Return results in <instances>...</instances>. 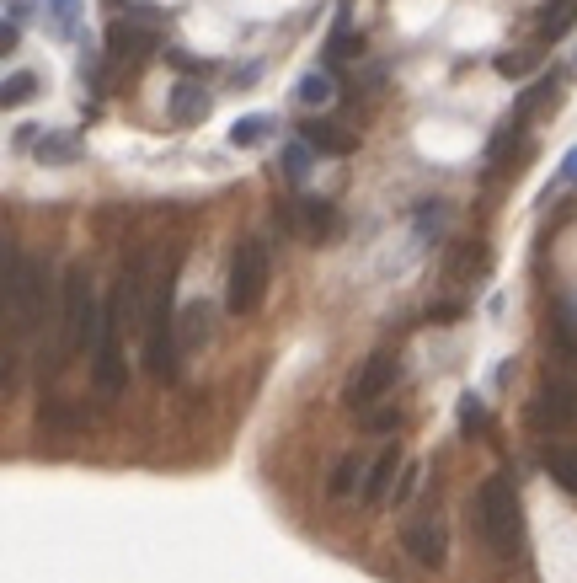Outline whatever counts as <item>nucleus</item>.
<instances>
[{
	"label": "nucleus",
	"mask_w": 577,
	"mask_h": 583,
	"mask_svg": "<svg viewBox=\"0 0 577 583\" xmlns=\"http://www.w3.org/2000/svg\"><path fill=\"white\" fill-rule=\"evenodd\" d=\"M150 257L145 252H129L123 257V268H118V284H113V295H107V305L118 311L123 327H145V311H150Z\"/></svg>",
	"instance_id": "obj_9"
},
{
	"label": "nucleus",
	"mask_w": 577,
	"mask_h": 583,
	"mask_svg": "<svg viewBox=\"0 0 577 583\" xmlns=\"http://www.w3.org/2000/svg\"><path fill=\"white\" fill-rule=\"evenodd\" d=\"M150 49H155V33L145 22L118 17L113 27H107V59H113V65H134V59H145Z\"/></svg>",
	"instance_id": "obj_12"
},
{
	"label": "nucleus",
	"mask_w": 577,
	"mask_h": 583,
	"mask_svg": "<svg viewBox=\"0 0 577 583\" xmlns=\"http://www.w3.org/2000/svg\"><path fill=\"white\" fill-rule=\"evenodd\" d=\"M257 75H262V65H246V70H236V91H241V86H252Z\"/></svg>",
	"instance_id": "obj_35"
},
{
	"label": "nucleus",
	"mask_w": 577,
	"mask_h": 583,
	"mask_svg": "<svg viewBox=\"0 0 577 583\" xmlns=\"http://www.w3.org/2000/svg\"><path fill=\"white\" fill-rule=\"evenodd\" d=\"M43 22H49V33L54 38H81V17H86V0H43Z\"/></svg>",
	"instance_id": "obj_19"
},
{
	"label": "nucleus",
	"mask_w": 577,
	"mask_h": 583,
	"mask_svg": "<svg viewBox=\"0 0 577 583\" xmlns=\"http://www.w3.org/2000/svg\"><path fill=\"white\" fill-rule=\"evenodd\" d=\"M177 268L182 257L171 252L161 263V279H155V295H150V311H145V370L155 380H177L182 375V343H177Z\"/></svg>",
	"instance_id": "obj_1"
},
{
	"label": "nucleus",
	"mask_w": 577,
	"mask_h": 583,
	"mask_svg": "<svg viewBox=\"0 0 577 583\" xmlns=\"http://www.w3.org/2000/svg\"><path fill=\"white\" fill-rule=\"evenodd\" d=\"M369 460L374 455H342L337 460V466H332V482H326V493H332V498H358V493H364V477H369Z\"/></svg>",
	"instance_id": "obj_16"
},
{
	"label": "nucleus",
	"mask_w": 577,
	"mask_h": 583,
	"mask_svg": "<svg viewBox=\"0 0 577 583\" xmlns=\"http://www.w3.org/2000/svg\"><path fill=\"white\" fill-rule=\"evenodd\" d=\"M209 107H214V97L198 81H177V86H171V124L198 129L209 118Z\"/></svg>",
	"instance_id": "obj_15"
},
{
	"label": "nucleus",
	"mask_w": 577,
	"mask_h": 583,
	"mask_svg": "<svg viewBox=\"0 0 577 583\" xmlns=\"http://www.w3.org/2000/svg\"><path fill=\"white\" fill-rule=\"evenodd\" d=\"M273 134V113H246V118H236L230 124V145L236 150H252V145H262Z\"/></svg>",
	"instance_id": "obj_20"
},
{
	"label": "nucleus",
	"mask_w": 577,
	"mask_h": 583,
	"mask_svg": "<svg viewBox=\"0 0 577 583\" xmlns=\"http://www.w3.org/2000/svg\"><path fill=\"white\" fill-rule=\"evenodd\" d=\"M460 428H465V439H476L481 428H487V412H481L476 396H465V402H460Z\"/></svg>",
	"instance_id": "obj_30"
},
{
	"label": "nucleus",
	"mask_w": 577,
	"mask_h": 583,
	"mask_svg": "<svg viewBox=\"0 0 577 583\" xmlns=\"http://www.w3.org/2000/svg\"><path fill=\"white\" fill-rule=\"evenodd\" d=\"M401 471H407V455H401V444H380L369 460V477H364V493H358V503H369V509H385V503L396 498V482Z\"/></svg>",
	"instance_id": "obj_10"
},
{
	"label": "nucleus",
	"mask_w": 577,
	"mask_h": 583,
	"mask_svg": "<svg viewBox=\"0 0 577 583\" xmlns=\"http://www.w3.org/2000/svg\"><path fill=\"white\" fill-rule=\"evenodd\" d=\"M572 22H577V0H551V6L540 11V22H535V43L545 49V43H561L572 33Z\"/></svg>",
	"instance_id": "obj_18"
},
{
	"label": "nucleus",
	"mask_w": 577,
	"mask_h": 583,
	"mask_svg": "<svg viewBox=\"0 0 577 583\" xmlns=\"http://www.w3.org/2000/svg\"><path fill=\"white\" fill-rule=\"evenodd\" d=\"M449 273H460L465 284H476L481 273H487V247H481V241H465V247L449 257Z\"/></svg>",
	"instance_id": "obj_24"
},
{
	"label": "nucleus",
	"mask_w": 577,
	"mask_h": 583,
	"mask_svg": "<svg viewBox=\"0 0 577 583\" xmlns=\"http://www.w3.org/2000/svg\"><path fill=\"white\" fill-rule=\"evenodd\" d=\"M102 316H107V300H97L91 273L70 268L65 289H59V348L91 359V348H97V337H102Z\"/></svg>",
	"instance_id": "obj_3"
},
{
	"label": "nucleus",
	"mask_w": 577,
	"mask_h": 583,
	"mask_svg": "<svg viewBox=\"0 0 577 583\" xmlns=\"http://www.w3.org/2000/svg\"><path fill=\"white\" fill-rule=\"evenodd\" d=\"M294 230H300L305 241H332L337 236V204L332 198H316V193H300L294 198Z\"/></svg>",
	"instance_id": "obj_11"
},
{
	"label": "nucleus",
	"mask_w": 577,
	"mask_h": 583,
	"mask_svg": "<svg viewBox=\"0 0 577 583\" xmlns=\"http://www.w3.org/2000/svg\"><path fill=\"white\" fill-rule=\"evenodd\" d=\"M209 337H214V311H209V300H182V311H177V343H182V354L204 348Z\"/></svg>",
	"instance_id": "obj_14"
},
{
	"label": "nucleus",
	"mask_w": 577,
	"mask_h": 583,
	"mask_svg": "<svg viewBox=\"0 0 577 583\" xmlns=\"http://www.w3.org/2000/svg\"><path fill=\"white\" fill-rule=\"evenodd\" d=\"M556 177H561V182H577V150H567V161H561Z\"/></svg>",
	"instance_id": "obj_34"
},
{
	"label": "nucleus",
	"mask_w": 577,
	"mask_h": 583,
	"mask_svg": "<svg viewBox=\"0 0 577 583\" xmlns=\"http://www.w3.org/2000/svg\"><path fill=\"white\" fill-rule=\"evenodd\" d=\"M123 321L118 311L107 305V316H102V337H97V348H91V391L102 396V402H118L123 386H129V359H123Z\"/></svg>",
	"instance_id": "obj_6"
},
{
	"label": "nucleus",
	"mask_w": 577,
	"mask_h": 583,
	"mask_svg": "<svg viewBox=\"0 0 577 583\" xmlns=\"http://www.w3.org/2000/svg\"><path fill=\"white\" fill-rule=\"evenodd\" d=\"M519 129H524V124H513V118H508V124H503V129H497V140L487 145V161H503V156H508V150H513V140H519Z\"/></svg>",
	"instance_id": "obj_31"
},
{
	"label": "nucleus",
	"mask_w": 577,
	"mask_h": 583,
	"mask_svg": "<svg viewBox=\"0 0 577 583\" xmlns=\"http://www.w3.org/2000/svg\"><path fill=\"white\" fill-rule=\"evenodd\" d=\"M358 428H364V434H396V428H401V407H396V402L369 407L364 418H358Z\"/></svg>",
	"instance_id": "obj_27"
},
{
	"label": "nucleus",
	"mask_w": 577,
	"mask_h": 583,
	"mask_svg": "<svg viewBox=\"0 0 577 583\" xmlns=\"http://www.w3.org/2000/svg\"><path fill=\"white\" fill-rule=\"evenodd\" d=\"M310 161H316V150H310L300 134H294V140L278 150V172H284V182H305V177H310Z\"/></svg>",
	"instance_id": "obj_22"
},
{
	"label": "nucleus",
	"mask_w": 577,
	"mask_h": 583,
	"mask_svg": "<svg viewBox=\"0 0 577 583\" xmlns=\"http://www.w3.org/2000/svg\"><path fill=\"white\" fill-rule=\"evenodd\" d=\"M417 477H423V466H417V460H407V471H401V482H396V498H391V503H407V498L417 493Z\"/></svg>",
	"instance_id": "obj_32"
},
{
	"label": "nucleus",
	"mask_w": 577,
	"mask_h": 583,
	"mask_svg": "<svg viewBox=\"0 0 577 583\" xmlns=\"http://www.w3.org/2000/svg\"><path fill=\"white\" fill-rule=\"evenodd\" d=\"M396 380H401V359L391 348H374L369 359H358V370L348 375V386H342V407H348L353 418H364L369 407H380L385 396L396 391Z\"/></svg>",
	"instance_id": "obj_5"
},
{
	"label": "nucleus",
	"mask_w": 577,
	"mask_h": 583,
	"mask_svg": "<svg viewBox=\"0 0 577 583\" xmlns=\"http://www.w3.org/2000/svg\"><path fill=\"white\" fill-rule=\"evenodd\" d=\"M300 140L316 150V156H353L358 150V134L332 124V118H310V124H300Z\"/></svg>",
	"instance_id": "obj_13"
},
{
	"label": "nucleus",
	"mask_w": 577,
	"mask_h": 583,
	"mask_svg": "<svg viewBox=\"0 0 577 583\" xmlns=\"http://www.w3.org/2000/svg\"><path fill=\"white\" fill-rule=\"evenodd\" d=\"M43 423L70 434V428H81V407H75V402H49V407H43Z\"/></svg>",
	"instance_id": "obj_29"
},
{
	"label": "nucleus",
	"mask_w": 577,
	"mask_h": 583,
	"mask_svg": "<svg viewBox=\"0 0 577 583\" xmlns=\"http://www.w3.org/2000/svg\"><path fill=\"white\" fill-rule=\"evenodd\" d=\"M358 49H364V38L348 33V17H337V33L332 43H326V65H342V59H358Z\"/></svg>",
	"instance_id": "obj_26"
},
{
	"label": "nucleus",
	"mask_w": 577,
	"mask_h": 583,
	"mask_svg": "<svg viewBox=\"0 0 577 583\" xmlns=\"http://www.w3.org/2000/svg\"><path fill=\"white\" fill-rule=\"evenodd\" d=\"M460 316H465L460 300H433V311H428V321H439V327H449V321H460Z\"/></svg>",
	"instance_id": "obj_33"
},
{
	"label": "nucleus",
	"mask_w": 577,
	"mask_h": 583,
	"mask_svg": "<svg viewBox=\"0 0 577 583\" xmlns=\"http://www.w3.org/2000/svg\"><path fill=\"white\" fill-rule=\"evenodd\" d=\"M294 91H300V102H305V107H326V102L337 97V75H332V70H305Z\"/></svg>",
	"instance_id": "obj_23"
},
{
	"label": "nucleus",
	"mask_w": 577,
	"mask_h": 583,
	"mask_svg": "<svg viewBox=\"0 0 577 583\" xmlns=\"http://www.w3.org/2000/svg\"><path fill=\"white\" fill-rule=\"evenodd\" d=\"M273 284V252L262 236H246L230 252V273H225V311L230 316H257Z\"/></svg>",
	"instance_id": "obj_4"
},
{
	"label": "nucleus",
	"mask_w": 577,
	"mask_h": 583,
	"mask_svg": "<svg viewBox=\"0 0 577 583\" xmlns=\"http://www.w3.org/2000/svg\"><path fill=\"white\" fill-rule=\"evenodd\" d=\"M540 59H545L540 43H535V49H524V54H503V59H497V75H524V70H535Z\"/></svg>",
	"instance_id": "obj_28"
},
{
	"label": "nucleus",
	"mask_w": 577,
	"mask_h": 583,
	"mask_svg": "<svg viewBox=\"0 0 577 583\" xmlns=\"http://www.w3.org/2000/svg\"><path fill=\"white\" fill-rule=\"evenodd\" d=\"M524 423L535 428V434H567V428L577 423V380H567V375L551 370L535 386V396H529Z\"/></svg>",
	"instance_id": "obj_7"
},
{
	"label": "nucleus",
	"mask_w": 577,
	"mask_h": 583,
	"mask_svg": "<svg viewBox=\"0 0 577 583\" xmlns=\"http://www.w3.org/2000/svg\"><path fill=\"white\" fill-rule=\"evenodd\" d=\"M401 551H407L417 567H428V573L449 567V519H444V509L412 514L407 525H401Z\"/></svg>",
	"instance_id": "obj_8"
},
{
	"label": "nucleus",
	"mask_w": 577,
	"mask_h": 583,
	"mask_svg": "<svg viewBox=\"0 0 577 583\" xmlns=\"http://www.w3.org/2000/svg\"><path fill=\"white\" fill-rule=\"evenodd\" d=\"M33 97H38V75H33V70H11L6 86H0V102H6V107H22V102H33Z\"/></svg>",
	"instance_id": "obj_25"
},
{
	"label": "nucleus",
	"mask_w": 577,
	"mask_h": 583,
	"mask_svg": "<svg viewBox=\"0 0 577 583\" xmlns=\"http://www.w3.org/2000/svg\"><path fill=\"white\" fill-rule=\"evenodd\" d=\"M476 530L497 562H524V509H519V487L503 471H492L476 487Z\"/></svg>",
	"instance_id": "obj_2"
},
{
	"label": "nucleus",
	"mask_w": 577,
	"mask_h": 583,
	"mask_svg": "<svg viewBox=\"0 0 577 583\" xmlns=\"http://www.w3.org/2000/svg\"><path fill=\"white\" fill-rule=\"evenodd\" d=\"M540 466H545V477H551L561 493L577 498V444H545V450H540Z\"/></svg>",
	"instance_id": "obj_17"
},
{
	"label": "nucleus",
	"mask_w": 577,
	"mask_h": 583,
	"mask_svg": "<svg viewBox=\"0 0 577 583\" xmlns=\"http://www.w3.org/2000/svg\"><path fill=\"white\" fill-rule=\"evenodd\" d=\"M33 156H38L43 166H65V161H75V156H81V140H75V134H59V129H49V134H43V140H38V150H33Z\"/></svg>",
	"instance_id": "obj_21"
}]
</instances>
